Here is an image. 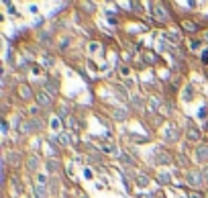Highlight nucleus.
<instances>
[{
  "mask_svg": "<svg viewBox=\"0 0 208 198\" xmlns=\"http://www.w3.org/2000/svg\"><path fill=\"white\" fill-rule=\"evenodd\" d=\"M163 137L167 139V141H179V131L175 125H167L163 131Z\"/></svg>",
  "mask_w": 208,
  "mask_h": 198,
  "instance_id": "f257e3e1",
  "label": "nucleus"
},
{
  "mask_svg": "<svg viewBox=\"0 0 208 198\" xmlns=\"http://www.w3.org/2000/svg\"><path fill=\"white\" fill-rule=\"evenodd\" d=\"M186 135H188V141H192V143L200 141V131L196 129L194 125H188V131H186Z\"/></svg>",
  "mask_w": 208,
  "mask_h": 198,
  "instance_id": "f03ea898",
  "label": "nucleus"
},
{
  "mask_svg": "<svg viewBox=\"0 0 208 198\" xmlns=\"http://www.w3.org/2000/svg\"><path fill=\"white\" fill-rule=\"evenodd\" d=\"M196 159H198V161H206L208 159V145H200V147L196 149Z\"/></svg>",
  "mask_w": 208,
  "mask_h": 198,
  "instance_id": "7ed1b4c3",
  "label": "nucleus"
},
{
  "mask_svg": "<svg viewBox=\"0 0 208 198\" xmlns=\"http://www.w3.org/2000/svg\"><path fill=\"white\" fill-rule=\"evenodd\" d=\"M37 102L41 106H51V96H47V92H37Z\"/></svg>",
  "mask_w": 208,
  "mask_h": 198,
  "instance_id": "20e7f679",
  "label": "nucleus"
},
{
  "mask_svg": "<svg viewBox=\"0 0 208 198\" xmlns=\"http://www.w3.org/2000/svg\"><path fill=\"white\" fill-rule=\"evenodd\" d=\"M202 176H200L198 172H192V174H188V182L192 184V186H200V184H202Z\"/></svg>",
  "mask_w": 208,
  "mask_h": 198,
  "instance_id": "39448f33",
  "label": "nucleus"
},
{
  "mask_svg": "<svg viewBox=\"0 0 208 198\" xmlns=\"http://www.w3.org/2000/svg\"><path fill=\"white\" fill-rule=\"evenodd\" d=\"M112 117H114L116 121H125L126 117H129V112H126L125 108H114L112 110Z\"/></svg>",
  "mask_w": 208,
  "mask_h": 198,
  "instance_id": "423d86ee",
  "label": "nucleus"
},
{
  "mask_svg": "<svg viewBox=\"0 0 208 198\" xmlns=\"http://www.w3.org/2000/svg\"><path fill=\"white\" fill-rule=\"evenodd\" d=\"M8 164L10 165H19L20 164V153H15V151L8 153Z\"/></svg>",
  "mask_w": 208,
  "mask_h": 198,
  "instance_id": "0eeeda50",
  "label": "nucleus"
},
{
  "mask_svg": "<svg viewBox=\"0 0 208 198\" xmlns=\"http://www.w3.org/2000/svg\"><path fill=\"white\" fill-rule=\"evenodd\" d=\"M157 161H159V164H171V157L167 153H165V151H157Z\"/></svg>",
  "mask_w": 208,
  "mask_h": 198,
  "instance_id": "6e6552de",
  "label": "nucleus"
},
{
  "mask_svg": "<svg viewBox=\"0 0 208 198\" xmlns=\"http://www.w3.org/2000/svg\"><path fill=\"white\" fill-rule=\"evenodd\" d=\"M155 16H157V20H167V12H165V8H161V6L155 8Z\"/></svg>",
  "mask_w": 208,
  "mask_h": 198,
  "instance_id": "1a4fd4ad",
  "label": "nucleus"
},
{
  "mask_svg": "<svg viewBox=\"0 0 208 198\" xmlns=\"http://www.w3.org/2000/svg\"><path fill=\"white\" fill-rule=\"evenodd\" d=\"M19 90H20V98H24V100H27V98L31 96V90H29V86H27V84H23Z\"/></svg>",
  "mask_w": 208,
  "mask_h": 198,
  "instance_id": "9d476101",
  "label": "nucleus"
},
{
  "mask_svg": "<svg viewBox=\"0 0 208 198\" xmlns=\"http://www.w3.org/2000/svg\"><path fill=\"white\" fill-rule=\"evenodd\" d=\"M131 102L135 104L137 108H145V102H143V98H139V96H131Z\"/></svg>",
  "mask_w": 208,
  "mask_h": 198,
  "instance_id": "9b49d317",
  "label": "nucleus"
},
{
  "mask_svg": "<svg viewBox=\"0 0 208 198\" xmlns=\"http://www.w3.org/2000/svg\"><path fill=\"white\" fill-rule=\"evenodd\" d=\"M45 88H47L51 94H57V82H53V80H51V82H47V84H45Z\"/></svg>",
  "mask_w": 208,
  "mask_h": 198,
  "instance_id": "f8f14e48",
  "label": "nucleus"
},
{
  "mask_svg": "<svg viewBox=\"0 0 208 198\" xmlns=\"http://www.w3.org/2000/svg\"><path fill=\"white\" fill-rule=\"evenodd\" d=\"M137 184H139V186H147V184H149V178H147L145 174H139V176H137Z\"/></svg>",
  "mask_w": 208,
  "mask_h": 198,
  "instance_id": "ddd939ff",
  "label": "nucleus"
},
{
  "mask_svg": "<svg viewBox=\"0 0 208 198\" xmlns=\"http://www.w3.org/2000/svg\"><path fill=\"white\" fill-rule=\"evenodd\" d=\"M47 169H49V172H59V164H57V161H47Z\"/></svg>",
  "mask_w": 208,
  "mask_h": 198,
  "instance_id": "4468645a",
  "label": "nucleus"
},
{
  "mask_svg": "<svg viewBox=\"0 0 208 198\" xmlns=\"http://www.w3.org/2000/svg\"><path fill=\"white\" fill-rule=\"evenodd\" d=\"M57 141H59L61 145H69V135H68V133H61V135H59V139H57Z\"/></svg>",
  "mask_w": 208,
  "mask_h": 198,
  "instance_id": "2eb2a0df",
  "label": "nucleus"
},
{
  "mask_svg": "<svg viewBox=\"0 0 208 198\" xmlns=\"http://www.w3.org/2000/svg\"><path fill=\"white\" fill-rule=\"evenodd\" d=\"M184 29H186V31H196L198 27L194 25V23H190V20H186V23H184Z\"/></svg>",
  "mask_w": 208,
  "mask_h": 198,
  "instance_id": "dca6fc26",
  "label": "nucleus"
},
{
  "mask_svg": "<svg viewBox=\"0 0 208 198\" xmlns=\"http://www.w3.org/2000/svg\"><path fill=\"white\" fill-rule=\"evenodd\" d=\"M68 125H69V129H73V131L77 129V121L73 119V117H69V119H68Z\"/></svg>",
  "mask_w": 208,
  "mask_h": 198,
  "instance_id": "f3484780",
  "label": "nucleus"
},
{
  "mask_svg": "<svg viewBox=\"0 0 208 198\" xmlns=\"http://www.w3.org/2000/svg\"><path fill=\"white\" fill-rule=\"evenodd\" d=\"M35 194H37L39 198H45V188L43 186H37V188H35Z\"/></svg>",
  "mask_w": 208,
  "mask_h": 198,
  "instance_id": "a211bd4d",
  "label": "nucleus"
},
{
  "mask_svg": "<svg viewBox=\"0 0 208 198\" xmlns=\"http://www.w3.org/2000/svg\"><path fill=\"white\" fill-rule=\"evenodd\" d=\"M37 164H39L37 157H31V159H29V169H35V168H37Z\"/></svg>",
  "mask_w": 208,
  "mask_h": 198,
  "instance_id": "6ab92c4d",
  "label": "nucleus"
},
{
  "mask_svg": "<svg viewBox=\"0 0 208 198\" xmlns=\"http://www.w3.org/2000/svg\"><path fill=\"white\" fill-rule=\"evenodd\" d=\"M145 59L149 61V64H155V61H157V59H155V55H153V53H145Z\"/></svg>",
  "mask_w": 208,
  "mask_h": 198,
  "instance_id": "aec40b11",
  "label": "nucleus"
},
{
  "mask_svg": "<svg viewBox=\"0 0 208 198\" xmlns=\"http://www.w3.org/2000/svg\"><path fill=\"white\" fill-rule=\"evenodd\" d=\"M159 182L161 184H167V182H170V176H167V174H161V176H159Z\"/></svg>",
  "mask_w": 208,
  "mask_h": 198,
  "instance_id": "412c9836",
  "label": "nucleus"
},
{
  "mask_svg": "<svg viewBox=\"0 0 208 198\" xmlns=\"http://www.w3.org/2000/svg\"><path fill=\"white\" fill-rule=\"evenodd\" d=\"M184 98H186V100H190V98H192V86H188V88H186V94H184Z\"/></svg>",
  "mask_w": 208,
  "mask_h": 198,
  "instance_id": "4be33fe9",
  "label": "nucleus"
},
{
  "mask_svg": "<svg viewBox=\"0 0 208 198\" xmlns=\"http://www.w3.org/2000/svg\"><path fill=\"white\" fill-rule=\"evenodd\" d=\"M131 139L135 141V143H143V141H145V139H143V137H139V135H131Z\"/></svg>",
  "mask_w": 208,
  "mask_h": 198,
  "instance_id": "5701e85b",
  "label": "nucleus"
},
{
  "mask_svg": "<svg viewBox=\"0 0 208 198\" xmlns=\"http://www.w3.org/2000/svg\"><path fill=\"white\" fill-rule=\"evenodd\" d=\"M190 47H192V49H198L200 43H198V41H190Z\"/></svg>",
  "mask_w": 208,
  "mask_h": 198,
  "instance_id": "b1692460",
  "label": "nucleus"
},
{
  "mask_svg": "<svg viewBox=\"0 0 208 198\" xmlns=\"http://www.w3.org/2000/svg\"><path fill=\"white\" fill-rule=\"evenodd\" d=\"M202 61H204V64H208V49L202 51Z\"/></svg>",
  "mask_w": 208,
  "mask_h": 198,
  "instance_id": "393cba45",
  "label": "nucleus"
},
{
  "mask_svg": "<svg viewBox=\"0 0 208 198\" xmlns=\"http://www.w3.org/2000/svg\"><path fill=\"white\" fill-rule=\"evenodd\" d=\"M84 176H86V178L90 180V178H92V172H90V169H84Z\"/></svg>",
  "mask_w": 208,
  "mask_h": 198,
  "instance_id": "a878e982",
  "label": "nucleus"
},
{
  "mask_svg": "<svg viewBox=\"0 0 208 198\" xmlns=\"http://www.w3.org/2000/svg\"><path fill=\"white\" fill-rule=\"evenodd\" d=\"M51 127H53V129H59V121H57V119H55V121H53V123H51Z\"/></svg>",
  "mask_w": 208,
  "mask_h": 198,
  "instance_id": "bb28decb",
  "label": "nucleus"
},
{
  "mask_svg": "<svg viewBox=\"0 0 208 198\" xmlns=\"http://www.w3.org/2000/svg\"><path fill=\"white\" fill-rule=\"evenodd\" d=\"M121 74L122 76H129V68H121Z\"/></svg>",
  "mask_w": 208,
  "mask_h": 198,
  "instance_id": "cd10ccee",
  "label": "nucleus"
},
{
  "mask_svg": "<svg viewBox=\"0 0 208 198\" xmlns=\"http://www.w3.org/2000/svg\"><path fill=\"white\" fill-rule=\"evenodd\" d=\"M190 198H202V196H200L198 192H192V194H190Z\"/></svg>",
  "mask_w": 208,
  "mask_h": 198,
  "instance_id": "c85d7f7f",
  "label": "nucleus"
},
{
  "mask_svg": "<svg viewBox=\"0 0 208 198\" xmlns=\"http://www.w3.org/2000/svg\"><path fill=\"white\" fill-rule=\"evenodd\" d=\"M141 198H155L153 194H141Z\"/></svg>",
  "mask_w": 208,
  "mask_h": 198,
  "instance_id": "c756f323",
  "label": "nucleus"
},
{
  "mask_svg": "<svg viewBox=\"0 0 208 198\" xmlns=\"http://www.w3.org/2000/svg\"><path fill=\"white\" fill-rule=\"evenodd\" d=\"M204 180H208V165H206V169H204Z\"/></svg>",
  "mask_w": 208,
  "mask_h": 198,
  "instance_id": "7c9ffc66",
  "label": "nucleus"
},
{
  "mask_svg": "<svg viewBox=\"0 0 208 198\" xmlns=\"http://www.w3.org/2000/svg\"><path fill=\"white\" fill-rule=\"evenodd\" d=\"M204 127H206V129H208V123H206V125H204Z\"/></svg>",
  "mask_w": 208,
  "mask_h": 198,
  "instance_id": "2f4dec72",
  "label": "nucleus"
},
{
  "mask_svg": "<svg viewBox=\"0 0 208 198\" xmlns=\"http://www.w3.org/2000/svg\"><path fill=\"white\" fill-rule=\"evenodd\" d=\"M206 39H208V31H206Z\"/></svg>",
  "mask_w": 208,
  "mask_h": 198,
  "instance_id": "473e14b6",
  "label": "nucleus"
},
{
  "mask_svg": "<svg viewBox=\"0 0 208 198\" xmlns=\"http://www.w3.org/2000/svg\"><path fill=\"white\" fill-rule=\"evenodd\" d=\"M80 198H88V196H80Z\"/></svg>",
  "mask_w": 208,
  "mask_h": 198,
  "instance_id": "72a5a7b5",
  "label": "nucleus"
},
{
  "mask_svg": "<svg viewBox=\"0 0 208 198\" xmlns=\"http://www.w3.org/2000/svg\"><path fill=\"white\" fill-rule=\"evenodd\" d=\"M206 198H208V194H206Z\"/></svg>",
  "mask_w": 208,
  "mask_h": 198,
  "instance_id": "f704fd0d",
  "label": "nucleus"
}]
</instances>
